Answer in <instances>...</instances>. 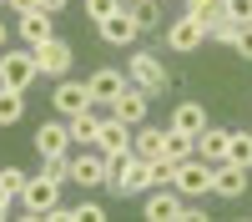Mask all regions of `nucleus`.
Wrapping results in <instances>:
<instances>
[{
    "mask_svg": "<svg viewBox=\"0 0 252 222\" xmlns=\"http://www.w3.org/2000/svg\"><path fill=\"white\" fill-rule=\"evenodd\" d=\"M152 187H157V182H152V161H146V157L126 152V157L111 161V182H106V192H116V197H146Z\"/></svg>",
    "mask_w": 252,
    "mask_h": 222,
    "instance_id": "nucleus-1",
    "label": "nucleus"
},
{
    "mask_svg": "<svg viewBox=\"0 0 252 222\" xmlns=\"http://www.w3.org/2000/svg\"><path fill=\"white\" fill-rule=\"evenodd\" d=\"M51 207H61V182H51L46 172H35L26 182V192H20V212H26L31 222H46Z\"/></svg>",
    "mask_w": 252,
    "mask_h": 222,
    "instance_id": "nucleus-2",
    "label": "nucleus"
},
{
    "mask_svg": "<svg viewBox=\"0 0 252 222\" xmlns=\"http://www.w3.org/2000/svg\"><path fill=\"white\" fill-rule=\"evenodd\" d=\"M35 76H40V71H35V51H31V46H5V51H0V86L26 91Z\"/></svg>",
    "mask_w": 252,
    "mask_h": 222,
    "instance_id": "nucleus-3",
    "label": "nucleus"
},
{
    "mask_svg": "<svg viewBox=\"0 0 252 222\" xmlns=\"http://www.w3.org/2000/svg\"><path fill=\"white\" fill-rule=\"evenodd\" d=\"M172 187L182 192V197H212V161H202V157H187V161H177V177H172Z\"/></svg>",
    "mask_w": 252,
    "mask_h": 222,
    "instance_id": "nucleus-4",
    "label": "nucleus"
},
{
    "mask_svg": "<svg viewBox=\"0 0 252 222\" xmlns=\"http://www.w3.org/2000/svg\"><path fill=\"white\" fill-rule=\"evenodd\" d=\"M207 40V20H197V15H172V26H166V46H172L177 56H192L197 46Z\"/></svg>",
    "mask_w": 252,
    "mask_h": 222,
    "instance_id": "nucleus-5",
    "label": "nucleus"
},
{
    "mask_svg": "<svg viewBox=\"0 0 252 222\" xmlns=\"http://www.w3.org/2000/svg\"><path fill=\"white\" fill-rule=\"evenodd\" d=\"M131 86H141L146 96H161L166 86H172V76H166V66H161L152 51H136L131 56Z\"/></svg>",
    "mask_w": 252,
    "mask_h": 222,
    "instance_id": "nucleus-6",
    "label": "nucleus"
},
{
    "mask_svg": "<svg viewBox=\"0 0 252 222\" xmlns=\"http://www.w3.org/2000/svg\"><path fill=\"white\" fill-rule=\"evenodd\" d=\"M182 207H187V197L177 187H152L141 202V217L146 222H182Z\"/></svg>",
    "mask_w": 252,
    "mask_h": 222,
    "instance_id": "nucleus-7",
    "label": "nucleus"
},
{
    "mask_svg": "<svg viewBox=\"0 0 252 222\" xmlns=\"http://www.w3.org/2000/svg\"><path fill=\"white\" fill-rule=\"evenodd\" d=\"M71 182H81L86 192L106 187V182H111V161L101 157L96 147H91V152H81V157H71Z\"/></svg>",
    "mask_w": 252,
    "mask_h": 222,
    "instance_id": "nucleus-8",
    "label": "nucleus"
},
{
    "mask_svg": "<svg viewBox=\"0 0 252 222\" xmlns=\"http://www.w3.org/2000/svg\"><path fill=\"white\" fill-rule=\"evenodd\" d=\"M247 177H252V167H237V161H217V167H212V197L237 202V197L247 192Z\"/></svg>",
    "mask_w": 252,
    "mask_h": 222,
    "instance_id": "nucleus-9",
    "label": "nucleus"
},
{
    "mask_svg": "<svg viewBox=\"0 0 252 222\" xmlns=\"http://www.w3.org/2000/svg\"><path fill=\"white\" fill-rule=\"evenodd\" d=\"M86 91H91V106H111V101L126 91V71H116V66L91 71V76H86Z\"/></svg>",
    "mask_w": 252,
    "mask_h": 222,
    "instance_id": "nucleus-10",
    "label": "nucleus"
},
{
    "mask_svg": "<svg viewBox=\"0 0 252 222\" xmlns=\"http://www.w3.org/2000/svg\"><path fill=\"white\" fill-rule=\"evenodd\" d=\"M96 152L106 157V161L126 157V152H131V127H126V121H116V116H101V136H96Z\"/></svg>",
    "mask_w": 252,
    "mask_h": 222,
    "instance_id": "nucleus-11",
    "label": "nucleus"
},
{
    "mask_svg": "<svg viewBox=\"0 0 252 222\" xmlns=\"http://www.w3.org/2000/svg\"><path fill=\"white\" fill-rule=\"evenodd\" d=\"M51 106L61 116H76V111H86L91 106V91H86V81H71V76H61L56 81V91H51Z\"/></svg>",
    "mask_w": 252,
    "mask_h": 222,
    "instance_id": "nucleus-12",
    "label": "nucleus"
},
{
    "mask_svg": "<svg viewBox=\"0 0 252 222\" xmlns=\"http://www.w3.org/2000/svg\"><path fill=\"white\" fill-rule=\"evenodd\" d=\"M35 152L40 157H71V121H40L35 127Z\"/></svg>",
    "mask_w": 252,
    "mask_h": 222,
    "instance_id": "nucleus-13",
    "label": "nucleus"
},
{
    "mask_svg": "<svg viewBox=\"0 0 252 222\" xmlns=\"http://www.w3.org/2000/svg\"><path fill=\"white\" fill-rule=\"evenodd\" d=\"M15 31H20V46H46L56 35V15L51 10H31V15H15Z\"/></svg>",
    "mask_w": 252,
    "mask_h": 222,
    "instance_id": "nucleus-14",
    "label": "nucleus"
},
{
    "mask_svg": "<svg viewBox=\"0 0 252 222\" xmlns=\"http://www.w3.org/2000/svg\"><path fill=\"white\" fill-rule=\"evenodd\" d=\"M35 71H40V76H56V81H61V76L71 71V46H66L61 35H51L46 46H35Z\"/></svg>",
    "mask_w": 252,
    "mask_h": 222,
    "instance_id": "nucleus-15",
    "label": "nucleus"
},
{
    "mask_svg": "<svg viewBox=\"0 0 252 222\" xmlns=\"http://www.w3.org/2000/svg\"><path fill=\"white\" fill-rule=\"evenodd\" d=\"M146 106H152V96H146L141 86H131V81H126V91L111 101V116L126 121V127H141V121H146Z\"/></svg>",
    "mask_w": 252,
    "mask_h": 222,
    "instance_id": "nucleus-16",
    "label": "nucleus"
},
{
    "mask_svg": "<svg viewBox=\"0 0 252 222\" xmlns=\"http://www.w3.org/2000/svg\"><path fill=\"white\" fill-rule=\"evenodd\" d=\"M96 31H101L106 46H131V40L141 35V26H136L131 10H116V15H106V20H96Z\"/></svg>",
    "mask_w": 252,
    "mask_h": 222,
    "instance_id": "nucleus-17",
    "label": "nucleus"
},
{
    "mask_svg": "<svg viewBox=\"0 0 252 222\" xmlns=\"http://www.w3.org/2000/svg\"><path fill=\"white\" fill-rule=\"evenodd\" d=\"M207 127H212V116H207L197 101H177L172 106V131H187V136H202Z\"/></svg>",
    "mask_w": 252,
    "mask_h": 222,
    "instance_id": "nucleus-18",
    "label": "nucleus"
},
{
    "mask_svg": "<svg viewBox=\"0 0 252 222\" xmlns=\"http://www.w3.org/2000/svg\"><path fill=\"white\" fill-rule=\"evenodd\" d=\"M131 152L146 157V161H152V157H166V127H146V121L131 127Z\"/></svg>",
    "mask_w": 252,
    "mask_h": 222,
    "instance_id": "nucleus-19",
    "label": "nucleus"
},
{
    "mask_svg": "<svg viewBox=\"0 0 252 222\" xmlns=\"http://www.w3.org/2000/svg\"><path fill=\"white\" fill-rule=\"evenodd\" d=\"M227 147H232V131H227V127H207V131L197 136V157L212 161V167H217V161H227Z\"/></svg>",
    "mask_w": 252,
    "mask_h": 222,
    "instance_id": "nucleus-20",
    "label": "nucleus"
},
{
    "mask_svg": "<svg viewBox=\"0 0 252 222\" xmlns=\"http://www.w3.org/2000/svg\"><path fill=\"white\" fill-rule=\"evenodd\" d=\"M66 121H71V141H81V147H96V136H101V116H96V106L76 111V116H66Z\"/></svg>",
    "mask_w": 252,
    "mask_h": 222,
    "instance_id": "nucleus-21",
    "label": "nucleus"
},
{
    "mask_svg": "<svg viewBox=\"0 0 252 222\" xmlns=\"http://www.w3.org/2000/svg\"><path fill=\"white\" fill-rule=\"evenodd\" d=\"M20 116H26V91L0 86V127H15Z\"/></svg>",
    "mask_w": 252,
    "mask_h": 222,
    "instance_id": "nucleus-22",
    "label": "nucleus"
},
{
    "mask_svg": "<svg viewBox=\"0 0 252 222\" xmlns=\"http://www.w3.org/2000/svg\"><path fill=\"white\" fill-rule=\"evenodd\" d=\"M126 10L136 15V26H141V35L161 26V5H157V0H126Z\"/></svg>",
    "mask_w": 252,
    "mask_h": 222,
    "instance_id": "nucleus-23",
    "label": "nucleus"
},
{
    "mask_svg": "<svg viewBox=\"0 0 252 222\" xmlns=\"http://www.w3.org/2000/svg\"><path fill=\"white\" fill-rule=\"evenodd\" d=\"M237 31H242V20H232V15H212V26H207V35H212L217 40V46H232V40H237Z\"/></svg>",
    "mask_w": 252,
    "mask_h": 222,
    "instance_id": "nucleus-24",
    "label": "nucleus"
},
{
    "mask_svg": "<svg viewBox=\"0 0 252 222\" xmlns=\"http://www.w3.org/2000/svg\"><path fill=\"white\" fill-rule=\"evenodd\" d=\"M166 157H172V161L197 157V136H187V131H172V127H166Z\"/></svg>",
    "mask_w": 252,
    "mask_h": 222,
    "instance_id": "nucleus-25",
    "label": "nucleus"
},
{
    "mask_svg": "<svg viewBox=\"0 0 252 222\" xmlns=\"http://www.w3.org/2000/svg\"><path fill=\"white\" fill-rule=\"evenodd\" d=\"M26 172H20V167H0V192H5L10 202H20V192H26Z\"/></svg>",
    "mask_w": 252,
    "mask_h": 222,
    "instance_id": "nucleus-26",
    "label": "nucleus"
},
{
    "mask_svg": "<svg viewBox=\"0 0 252 222\" xmlns=\"http://www.w3.org/2000/svg\"><path fill=\"white\" fill-rule=\"evenodd\" d=\"M227 161H237V167H252V131H232V147H227Z\"/></svg>",
    "mask_w": 252,
    "mask_h": 222,
    "instance_id": "nucleus-27",
    "label": "nucleus"
},
{
    "mask_svg": "<svg viewBox=\"0 0 252 222\" xmlns=\"http://www.w3.org/2000/svg\"><path fill=\"white\" fill-rule=\"evenodd\" d=\"M172 177H177V161L172 157H152V182L157 187H172Z\"/></svg>",
    "mask_w": 252,
    "mask_h": 222,
    "instance_id": "nucleus-28",
    "label": "nucleus"
},
{
    "mask_svg": "<svg viewBox=\"0 0 252 222\" xmlns=\"http://www.w3.org/2000/svg\"><path fill=\"white\" fill-rule=\"evenodd\" d=\"M187 15H197L212 26V15H222V0H187Z\"/></svg>",
    "mask_w": 252,
    "mask_h": 222,
    "instance_id": "nucleus-29",
    "label": "nucleus"
},
{
    "mask_svg": "<svg viewBox=\"0 0 252 222\" xmlns=\"http://www.w3.org/2000/svg\"><path fill=\"white\" fill-rule=\"evenodd\" d=\"M71 212H76V222H106V207H101V202H91V197H86V202H76Z\"/></svg>",
    "mask_w": 252,
    "mask_h": 222,
    "instance_id": "nucleus-30",
    "label": "nucleus"
},
{
    "mask_svg": "<svg viewBox=\"0 0 252 222\" xmlns=\"http://www.w3.org/2000/svg\"><path fill=\"white\" fill-rule=\"evenodd\" d=\"M116 10H126V0H86V15H91V20H106V15H116Z\"/></svg>",
    "mask_w": 252,
    "mask_h": 222,
    "instance_id": "nucleus-31",
    "label": "nucleus"
},
{
    "mask_svg": "<svg viewBox=\"0 0 252 222\" xmlns=\"http://www.w3.org/2000/svg\"><path fill=\"white\" fill-rule=\"evenodd\" d=\"M232 51H237L242 61H252V20H242V31H237V40H232Z\"/></svg>",
    "mask_w": 252,
    "mask_h": 222,
    "instance_id": "nucleus-32",
    "label": "nucleus"
},
{
    "mask_svg": "<svg viewBox=\"0 0 252 222\" xmlns=\"http://www.w3.org/2000/svg\"><path fill=\"white\" fill-rule=\"evenodd\" d=\"M222 10L232 20H252V0H222Z\"/></svg>",
    "mask_w": 252,
    "mask_h": 222,
    "instance_id": "nucleus-33",
    "label": "nucleus"
},
{
    "mask_svg": "<svg viewBox=\"0 0 252 222\" xmlns=\"http://www.w3.org/2000/svg\"><path fill=\"white\" fill-rule=\"evenodd\" d=\"M5 5H10L15 15H31V10H40V0H5Z\"/></svg>",
    "mask_w": 252,
    "mask_h": 222,
    "instance_id": "nucleus-34",
    "label": "nucleus"
},
{
    "mask_svg": "<svg viewBox=\"0 0 252 222\" xmlns=\"http://www.w3.org/2000/svg\"><path fill=\"white\" fill-rule=\"evenodd\" d=\"M66 5H71V0H40V10H51V15H56V10H66Z\"/></svg>",
    "mask_w": 252,
    "mask_h": 222,
    "instance_id": "nucleus-35",
    "label": "nucleus"
},
{
    "mask_svg": "<svg viewBox=\"0 0 252 222\" xmlns=\"http://www.w3.org/2000/svg\"><path fill=\"white\" fill-rule=\"evenodd\" d=\"M10 46V26H5V20H0V51H5Z\"/></svg>",
    "mask_w": 252,
    "mask_h": 222,
    "instance_id": "nucleus-36",
    "label": "nucleus"
},
{
    "mask_svg": "<svg viewBox=\"0 0 252 222\" xmlns=\"http://www.w3.org/2000/svg\"><path fill=\"white\" fill-rule=\"evenodd\" d=\"M5 212H10V197H5V192H0V217H5Z\"/></svg>",
    "mask_w": 252,
    "mask_h": 222,
    "instance_id": "nucleus-37",
    "label": "nucleus"
},
{
    "mask_svg": "<svg viewBox=\"0 0 252 222\" xmlns=\"http://www.w3.org/2000/svg\"><path fill=\"white\" fill-rule=\"evenodd\" d=\"M0 5H5V0H0Z\"/></svg>",
    "mask_w": 252,
    "mask_h": 222,
    "instance_id": "nucleus-38",
    "label": "nucleus"
}]
</instances>
